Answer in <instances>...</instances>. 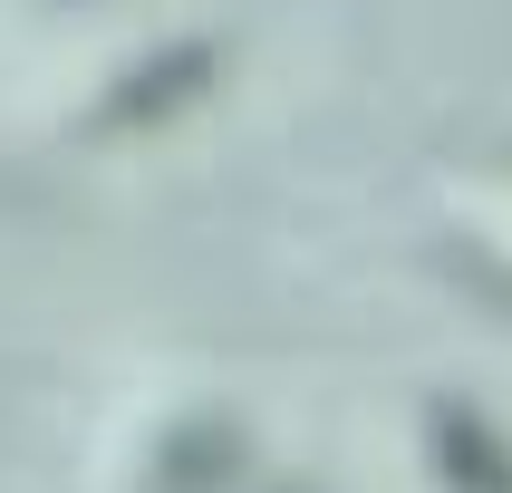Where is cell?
Returning <instances> with one entry per match:
<instances>
[{"mask_svg":"<svg viewBox=\"0 0 512 493\" xmlns=\"http://www.w3.org/2000/svg\"><path fill=\"white\" fill-rule=\"evenodd\" d=\"M242 464H252V435L232 426L223 406H203V416H174V435L145 464V493H232Z\"/></svg>","mask_w":512,"mask_h":493,"instance_id":"obj_3","label":"cell"},{"mask_svg":"<svg viewBox=\"0 0 512 493\" xmlns=\"http://www.w3.org/2000/svg\"><path fill=\"white\" fill-rule=\"evenodd\" d=\"M213 78H223V49H213V39H174V49L136 58V68L97 97L87 136H155V126H174V116H194L203 97H213Z\"/></svg>","mask_w":512,"mask_h":493,"instance_id":"obj_1","label":"cell"},{"mask_svg":"<svg viewBox=\"0 0 512 493\" xmlns=\"http://www.w3.org/2000/svg\"><path fill=\"white\" fill-rule=\"evenodd\" d=\"M426 464H435L445 493H512V435L464 397L426 406Z\"/></svg>","mask_w":512,"mask_h":493,"instance_id":"obj_2","label":"cell"}]
</instances>
